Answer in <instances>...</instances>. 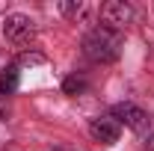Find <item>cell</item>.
Listing matches in <instances>:
<instances>
[{
	"instance_id": "cell-1",
	"label": "cell",
	"mask_w": 154,
	"mask_h": 151,
	"mask_svg": "<svg viewBox=\"0 0 154 151\" xmlns=\"http://www.w3.org/2000/svg\"><path fill=\"white\" fill-rule=\"evenodd\" d=\"M83 54L86 59H92V62H101V65H107V62H116L119 54H122V36L110 30V27H95V30H89L86 39H83Z\"/></svg>"
},
{
	"instance_id": "cell-2",
	"label": "cell",
	"mask_w": 154,
	"mask_h": 151,
	"mask_svg": "<svg viewBox=\"0 0 154 151\" xmlns=\"http://www.w3.org/2000/svg\"><path fill=\"white\" fill-rule=\"evenodd\" d=\"M3 36L9 45H15V48H24V45H30L33 39H36V24L33 18H27V15H9V18L3 21Z\"/></svg>"
},
{
	"instance_id": "cell-3",
	"label": "cell",
	"mask_w": 154,
	"mask_h": 151,
	"mask_svg": "<svg viewBox=\"0 0 154 151\" xmlns=\"http://www.w3.org/2000/svg\"><path fill=\"white\" fill-rule=\"evenodd\" d=\"M113 119L119 122V125H125V128L136 131V133L148 131V113H145L142 107L131 104V101H125V104H116V107H113Z\"/></svg>"
},
{
	"instance_id": "cell-4",
	"label": "cell",
	"mask_w": 154,
	"mask_h": 151,
	"mask_svg": "<svg viewBox=\"0 0 154 151\" xmlns=\"http://www.w3.org/2000/svg\"><path fill=\"white\" fill-rule=\"evenodd\" d=\"M89 136L95 142H101V145H113L122 136V125L116 122L113 116H98V119L89 122Z\"/></svg>"
},
{
	"instance_id": "cell-5",
	"label": "cell",
	"mask_w": 154,
	"mask_h": 151,
	"mask_svg": "<svg viewBox=\"0 0 154 151\" xmlns=\"http://www.w3.org/2000/svg\"><path fill=\"white\" fill-rule=\"evenodd\" d=\"M134 18V9L128 6V3H122V0H110V3H104L101 6V21H104V27H110V30H122L125 24H131Z\"/></svg>"
},
{
	"instance_id": "cell-6",
	"label": "cell",
	"mask_w": 154,
	"mask_h": 151,
	"mask_svg": "<svg viewBox=\"0 0 154 151\" xmlns=\"http://www.w3.org/2000/svg\"><path fill=\"white\" fill-rule=\"evenodd\" d=\"M18 83H21V71H18V62H12V65H6V68L0 71V92L12 95L18 89Z\"/></svg>"
},
{
	"instance_id": "cell-7",
	"label": "cell",
	"mask_w": 154,
	"mask_h": 151,
	"mask_svg": "<svg viewBox=\"0 0 154 151\" xmlns=\"http://www.w3.org/2000/svg\"><path fill=\"white\" fill-rule=\"evenodd\" d=\"M62 89H65V95H83L86 89H89V80H86L83 74H71V77H65Z\"/></svg>"
},
{
	"instance_id": "cell-8",
	"label": "cell",
	"mask_w": 154,
	"mask_h": 151,
	"mask_svg": "<svg viewBox=\"0 0 154 151\" xmlns=\"http://www.w3.org/2000/svg\"><path fill=\"white\" fill-rule=\"evenodd\" d=\"M59 9H62V15H68V18H77V15L83 12V3H59Z\"/></svg>"
},
{
	"instance_id": "cell-9",
	"label": "cell",
	"mask_w": 154,
	"mask_h": 151,
	"mask_svg": "<svg viewBox=\"0 0 154 151\" xmlns=\"http://www.w3.org/2000/svg\"><path fill=\"white\" fill-rule=\"evenodd\" d=\"M21 62H24V65H27V62H42V54H24Z\"/></svg>"
},
{
	"instance_id": "cell-10",
	"label": "cell",
	"mask_w": 154,
	"mask_h": 151,
	"mask_svg": "<svg viewBox=\"0 0 154 151\" xmlns=\"http://www.w3.org/2000/svg\"><path fill=\"white\" fill-rule=\"evenodd\" d=\"M142 151H154V133H148V139H145V145H142Z\"/></svg>"
},
{
	"instance_id": "cell-11",
	"label": "cell",
	"mask_w": 154,
	"mask_h": 151,
	"mask_svg": "<svg viewBox=\"0 0 154 151\" xmlns=\"http://www.w3.org/2000/svg\"><path fill=\"white\" fill-rule=\"evenodd\" d=\"M57 151H74V148H57Z\"/></svg>"
}]
</instances>
